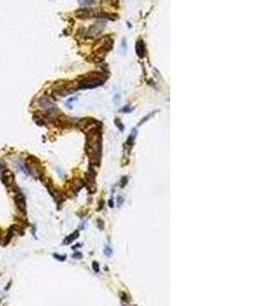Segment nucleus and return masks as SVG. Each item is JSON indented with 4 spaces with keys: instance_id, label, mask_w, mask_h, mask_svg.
I'll return each instance as SVG.
<instances>
[{
    "instance_id": "obj_9",
    "label": "nucleus",
    "mask_w": 272,
    "mask_h": 306,
    "mask_svg": "<svg viewBox=\"0 0 272 306\" xmlns=\"http://www.w3.org/2000/svg\"><path fill=\"white\" fill-rule=\"evenodd\" d=\"M80 3L85 5H90L93 3V0H80Z\"/></svg>"
},
{
    "instance_id": "obj_4",
    "label": "nucleus",
    "mask_w": 272,
    "mask_h": 306,
    "mask_svg": "<svg viewBox=\"0 0 272 306\" xmlns=\"http://www.w3.org/2000/svg\"><path fill=\"white\" fill-rule=\"evenodd\" d=\"M136 52H137L138 56L139 57H144L145 55V45L144 43H143V41H138L137 43H136Z\"/></svg>"
},
{
    "instance_id": "obj_1",
    "label": "nucleus",
    "mask_w": 272,
    "mask_h": 306,
    "mask_svg": "<svg viewBox=\"0 0 272 306\" xmlns=\"http://www.w3.org/2000/svg\"><path fill=\"white\" fill-rule=\"evenodd\" d=\"M103 81H104V80H102L101 78L95 77V78H93V79H89V80H87V81L82 82L81 84H80V88H85V89L96 88V87L102 85L103 83H104Z\"/></svg>"
},
{
    "instance_id": "obj_5",
    "label": "nucleus",
    "mask_w": 272,
    "mask_h": 306,
    "mask_svg": "<svg viewBox=\"0 0 272 306\" xmlns=\"http://www.w3.org/2000/svg\"><path fill=\"white\" fill-rule=\"evenodd\" d=\"M76 13L79 15L80 17H91L92 15H94V12L89 8H81L80 10H78Z\"/></svg>"
},
{
    "instance_id": "obj_7",
    "label": "nucleus",
    "mask_w": 272,
    "mask_h": 306,
    "mask_svg": "<svg viewBox=\"0 0 272 306\" xmlns=\"http://www.w3.org/2000/svg\"><path fill=\"white\" fill-rule=\"evenodd\" d=\"M78 236H79V232H75L74 234L70 235L68 238H66V240H64V244H70L72 243V241L75 240L76 238H78Z\"/></svg>"
},
{
    "instance_id": "obj_3",
    "label": "nucleus",
    "mask_w": 272,
    "mask_h": 306,
    "mask_svg": "<svg viewBox=\"0 0 272 306\" xmlns=\"http://www.w3.org/2000/svg\"><path fill=\"white\" fill-rule=\"evenodd\" d=\"M13 180H14L13 175H12L9 171H5V173H2V181H3V183H4L5 185H7V186H10V185L13 184V183H14Z\"/></svg>"
},
{
    "instance_id": "obj_6",
    "label": "nucleus",
    "mask_w": 272,
    "mask_h": 306,
    "mask_svg": "<svg viewBox=\"0 0 272 306\" xmlns=\"http://www.w3.org/2000/svg\"><path fill=\"white\" fill-rule=\"evenodd\" d=\"M103 28H104V26L101 27V23H95V25H94V26L90 29V32H89V33H91V35H92V36H96V35H98V34L100 33L101 31L103 30Z\"/></svg>"
},
{
    "instance_id": "obj_10",
    "label": "nucleus",
    "mask_w": 272,
    "mask_h": 306,
    "mask_svg": "<svg viewBox=\"0 0 272 306\" xmlns=\"http://www.w3.org/2000/svg\"><path fill=\"white\" fill-rule=\"evenodd\" d=\"M115 124H116V126L119 127V130H120V131H122V130H123V126L120 124V121H119V119H116V121H115Z\"/></svg>"
},
{
    "instance_id": "obj_12",
    "label": "nucleus",
    "mask_w": 272,
    "mask_h": 306,
    "mask_svg": "<svg viewBox=\"0 0 272 306\" xmlns=\"http://www.w3.org/2000/svg\"><path fill=\"white\" fill-rule=\"evenodd\" d=\"M122 198H121V197H118V206H120L121 205V203H122Z\"/></svg>"
},
{
    "instance_id": "obj_8",
    "label": "nucleus",
    "mask_w": 272,
    "mask_h": 306,
    "mask_svg": "<svg viewBox=\"0 0 272 306\" xmlns=\"http://www.w3.org/2000/svg\"><path fill=\"white\" fill-rule=\"evenodd\" d=\"M104 253H105V255H106V256H110V255H111V253H112V249L109 247V246H107V247L105 248Z\"/></svg>"
},
{
    "instance_id": "obj_11",
    "label": "nucleus",
    "mask_w": 272,
    "mask_h": 306,
    "mask_svg": "<svg viewBox=\"0 0 272 306\" xmlns=\"http://www.w3.org/2000/svg\"><path fill=\"white\" fill-rule=\"evenodd\" d=\"M93 266H94V269H95L96 273H98V271H99V265H98L97 262H93Z\"/></svg>"
},
{
    "instance_id": "obj_13",
    "label": "nucleus",
    "mask_w": 272,
    "mask_h": 306,
    "mask_svg": "<svg viewBox=\"0 0 272 306\" xmlns=\"http://www.w3.org/2000/svg\"><path fill=\"white\" fill-rule=\"evenodd\" d=\"M74 257H75V258H76V257H78V258H81L82 254H75V255H74Z\"/></svg>"
},
{
    "instance_id": "obj_2",
    "label": "nucleus",
    "mask_w": 272,
    "mask_h": 306,
    "mask_svg": "<svg viewBox=\"0 0 272 306\" xmlns=\"http://www.w3.org/2000/svg\"><path fill=\"white\" fill-rule=\"evenodd\" d=\"M15 202L19 210L25 212L26 211V200H25V197H23V195L21 193H19V194L16 195Z\"/></svg>"
}]
</instances>
